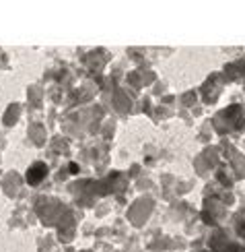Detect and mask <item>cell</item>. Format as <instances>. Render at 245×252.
Here are the masks:
<instances>
[{
	"label": "cell",
	"mask_w": 245,
	"mask_h": 252,
	"mask_svg": "<svg viewBox=\"0 0 245 252\" xmlns=\"http://www.w3.org/2000/svg\"><path fill=\"white\" fill-rule=\"evenodd\" d=\"M44 176H46V165L37 163V165H33V167H31V170L27 172V182H29V184H39Z\"/></svg>",
	"instance_id": "cell-1"
}]
</instances>
